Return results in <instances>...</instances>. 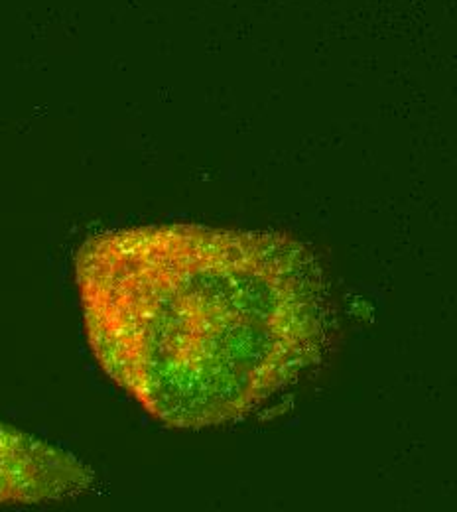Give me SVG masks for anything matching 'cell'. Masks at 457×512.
I'll list each match as a JSON object with an SVG mask.
<instances>
[{
	"mask_svg": "<svg viewBox=\"0 0 457 512\" xmlns=\"http://www.w3.org/2000/svg\"><path fill=\"white\" fill-rule=\"evenodd\" d=\"M75 282L101 369L170 428L247 418L326 347L318 260L280 233L188 223L105 231L77 249Z\"/></svg>",
	"mask_w": 457,
	"mask_h": 512,
	"instance_id": "6da1fadb",
	"label": "cell"
},
{
	"mask_svg": "<svg viewBox=\"0 0 457 512\" xmlns=\"http://www.w3.org/2000/svg\"><path fill=\"white\" fill-rule=\"evenodd\" d=\"M93 481V469L73 453L0 422V507L66 501Z\"/></svg>",
	"mask_w": 457,
	"mask_h": 512,
	"instance_id": "7a4b0ae2",
	"label": "cell"
}]
</instances>
